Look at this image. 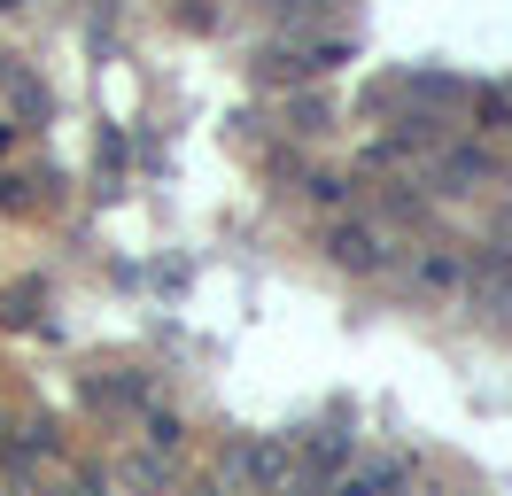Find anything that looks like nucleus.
Wrapping results in <instances>:
<instances>
[{
  "mask_svg": "<svg viewBox=\"0 0 512 496\" xmlns=\"http://www.w3.org/2000/svg\"><path fill=\"white\" fill-rule=\"evenodd\" d=\"M0 8H16V0H0Z\"/></svg>",
  "mask_w": 512,
  "mask_h": 496,
  "instance_id": "7ed1b4c3",
  "label": "nucleus"
},
{
  "mask_svg": "<svg viewBox=\"0 0 512 496\" xmlns=\"http://www.w3.org/2000/svg\"><path fill=\"white\" fill-rule=\"evenodd\" d=\"M381 489H396V465H373L365 481H342V496H381Z\"/></svg>",
  "mask_w": 512,
  "mask_h": 496,
  "instance_id": "f257e3e1",
  "label": "nucleus"
},
{
  "mask_svg": "<svg viewBox=\"0 0 512 496\" xmlns=\"http://www.w3.org/2000/svg\"><path fill=\"white\" fill-rule=\"evenodd\" d=\"M334 256H342V264H373V241H365V233H342V241H334Z\"/></svg>",
  "mask_w": 512,
  "mask_h": 496,
  "instance_id": "f03ea898",
  "label": "nucleus"
}]
</instances>
